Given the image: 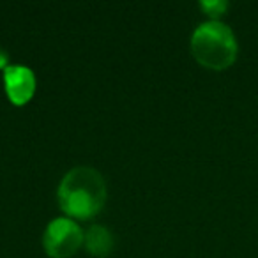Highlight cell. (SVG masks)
Returning <instances> with one entry per match:
<instances>
[{"label":"cell","instance_id":"cell-1","mask_svg":"<svg viewBox=\"0 0 258 258\" xmlns=\"http://www.w3.org/2000/svg\"><path fill=\"white\" fill-rule=\"evenodd\" d=\"M106 182L92 166H76L60 180L57 200L62 212L71 219H90L106 202Z\"/></svg>","mask_w":258,"mask_h":258},{"label":"cell","instance_id":"cell-6","mask_svg":"<svg viewBox=\"0 0 258 258\" xmlns=\"http://www.w3.org/2000/svg\"><path fill=\"white\" fill-rule=\"evenodd\" d=\"M200 9L212 20H218L219 16H223L228 11V2L226 0H202Z\"/></svg>","mask_w":258,"mask_h":258},{"label":"cell","instance_id":"cell-4","mask_svg":"<svg viewBox=\"0 0 258 258\" xmlns=\"http://www.w3.org/2000/svg\"><path fill=\"white\" fill-rule=\"evenodd\" d=\"M4 87L9 101L16 106H23L36 92V75L27 66L11 64L4 71Z\"/></svg>","mask_w":258,"mask_h":258},{"label":"cell","instance_id":"cell-2","mask_svg":"<svg viewBox=\"0 0 258 258\" xmlns=\"http://www.w3.org/2000/svg\"><path fill=\"white\" fill-rule=\"evenodd\" d=\"M191 53L204 68L221 71L235 62L239 44L233 30L226 23L209 20L193 30Z\"/></svg>","mask_w":258,"mask_h":258},{"label":"cell","instance_id":"cell-5","mask_svg":"<svg viewBox=\"0 0 258 258\" xmlns=\"http://www.w3.org/2000/svg\"><path fill=\"white\" fill-rule=\"evenodd\" d=\"M83 244L94 256H106L113 249V235L106 226L92 225L83 235Z\"/></svg>","mask_w":258,"mask_h":258},{"label":"cell","instance_id":"cell-3","mask_svg":"<svg viewBox=\"0 0 258 258\" xmlns=\"http://www.w3.org/2000/svg\"><path fill=\"white\" fill-rule=\"evenodd\" d=\"M85 232L75 219L55 218L43 233V247L51 258H69L83 246Z\"/></svg>","mask_w":258,"mask_h":258},{"label":"cell","instance_id":"cell-7","mask_svg":"<svg viewBox=\"0 0 258 258\" xmlns=\"http://www.w3.org/2000/svg\"><path fill=\"white\" fill-rule=\"evenodd\" d=\"M9 66H11V64H9V55H8V51L0 48V71H6V69H8Z\"/></svg>","mask_w":258,"mask_h":258}]
</instances>
